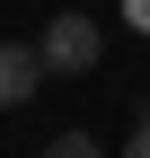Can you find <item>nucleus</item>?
Instances as JSON below:
<instances>
[{
    "label": "nucleus",
    "instance_id": "nucleus-1",
    "mask_svg": "<svg viewBox=\"0 0 150 158\" xmlns=\"http://www.w3.org/2000/svg\"><path fill=\"white\" fill-rule=\"evenodd\" d=\"M97 44H106L97 18H88V9H62V18L44 27V44H35V53H44V70H53V79H80L88 62H97Z\"/></svg>",
    "mask_w": 150,
    "mask_h": 158
},
{
    "label": "nucleus",
    "instance_id": "nucleus-4",
    "mask_svg": "<svg viewBox=\"0 0 150 158\" xmlns=\"http://www.w3.org/2000/svg\"><path fill=\"white\" fill-rule=\"evenodd\" d=\"M124 158H150V114L133 123V141H124Z\"/></svg>",
    "mask_w": 150,
    "mask_h": 158
},
{
    "label": "nucleus",
    "instance_id": "nucleus-5",
    "mask_svg": "<svg viewBox=\"0 0 150 158\" xmlns=\"http://www.w3.org/2000/svg\"><path fill=\"white\" fill-rule=\"evenodd\" d=\"M133 27H141V35H150V0H133Z\"/></svg>",
    "mask_w": 150,
    "mask_h": 158
},
{
    "label": "nucleus",
    "instance_id": "nucleus-3",
    "mask_svg": "<svg viewBox=\"0 0 150 158\" xmlns=\"http://www.w3.org/2000/svg\"><path fill=\"white\" fill-rule=\"evenodd\" d=\"M44 158H106V149L88 141V132H62V141H44Z\"/></svg>",
    "mask_w": 150,
    "mask_h": 158
},
{
    "label": "nucleus",
    "instance_id": "nucleus-2",
    "mask_svg": "<svg viewBox=\"0 0 150 158\" xmlns=\"http://www.w3.org/2000/svg\"><path fill=\"white\" fill-rule=\"evenodd\" d=\"M44 88V53L35 44H0V106H27Z\"/></svg>",
    "mask_w": 150,
    "mask_h": 158
}]
</instances>
